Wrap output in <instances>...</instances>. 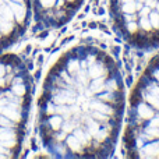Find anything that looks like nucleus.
<instances>
[{
  "mask_svg": "<svg viewBox=\"0 0 159 159\" xmlns=\"http://www.w3.org/2000/svg\"><path fill=\"white\" fill-rule=\"evenodd\" d=\"M152 80H155L157 84H159V67L158 69H152Z\"/></svg>",
  "mask_w": 159,
  "mask_h": 159,
  "instance_id": "4468645a",
  "label": "nucleus"
},
{
  "mask_svg": "<svg viewBox=\"0 0 159 159\" xmlns=\"http://www.w3.org/2000/svg\"><path fill=\"white\" fill-rule=\"evenodd\" d=\"M145 137L151 141L159 138V127H151L149 126L148 129H145Z\"/></svg>",
  "mask_w": 159,
  "mask_h": 159,
  "instance_id": "9d476101",
  "label": "nucleus"
},
{
  "mask_svg": "<svg viewBox=\"0 0 159 159\" xmlns=\"http://www.w3.org/2000/svg\"><path fill=\"white\" fill-rule=\"evenodd\" d=\"M89 107H91V110H96V112L105 113V115H107V116H115V107H112L109 103H106V102L99 101L98 98H96L95 101L91 99Z\"/></svg>",
  "mask_w": 159,
  "mask_h": 159,
  "instance_id": "7ed1b4c3",
  "label": "nucleus"
},
{
  "mask_svg": "<svg viewBox=\"0 0 159 159\" xmlns=\"http://www.w3.org/2000/svg\"><path fill=\"white\" fill-rule=\"evenodd\" d=\"M32 0H0V52L25 32Z\"/></svg>",
  "mask_w": 159,
  "mask_h": 159,
  "instance_id": "f03ea898",
  "label": "nucleus"
},
{
  "mask_svg": "<svg viewBox=\"0 0 159 159\" xmlns=\"http://www.w3.org/2000/svg\"><path fill=\"white\" fill-rule=\"evenodd\" d=\"M126 30H127V32H129L130 35H133V34H135V32L140 31V25H138L137 21H130V22H127L126 24Z\"/></svg>",
  "mask_w": 159,
  "mask_h": 159,
  "instance_id": "9b49d317",
  "label": "nucleus"
},
{
  "mask_svg": "<svg viewBox=\"0 0 159 159\" xmlns=\"http://www.w3.org/2000/svg\"><path fill=\"white\" fill-rule=\"evenodd\" d=\"M149 126H151V127H159V116H158V117H155V116H154V117L151 119Z\"/></svg>",
  "mask_w": 159,
  "mask_h": 159,
  "instance_id": "2eb2a0df",
  "label": "nucleus"
},
{
  "mask_svg": "<svg viewBox=\"0 0 159 159\" xmlns=\"http://www.w3.org/2000/svg\"><path fill=\"white\" fill-rule=\"evenodd\" d=\"M149 13H151V11H149V7H148V6H143V7H141V13H140L141 17L149 16Z\"/></svg>",
  "mask_w": 159,
  "mask_h": 159,
  "instance_id": "ddd939ff",
  "label": "nucleus"
},
{
  "mask_svg": "<svg viewBox=\"0 0 159 159\" xmlns=\"http://www.w3.org/2000/svg\"><path fill=\"white\" fill-rule=\"evenodd\" d=\"M91 116H92V119H95L98 123L101 124H106L107 121H110V117L107 115H105V113H101V112H96V110H92L91 112Z\"/></svg>",
  "mask_w": 159,
  "mask_h": 159,
  "instance_id": "0eeeda50",
  "label": "nucleus"
},
{
  "mask_svg": "<svg viewBox=\"0 0 159 159\" xmlns=\"http://www.w3.org/2000/svg\"><path fill=\"white\" fill-rule=\"evenodd\" d=\"M144 101L147 102V103H149L151 105L154 109H157V110H159V98H157V96H154L152 93H145L144 95Z\"/></svg>",
  "mask_w": 159,
  "mask_h": 159,
  "instance_id": "6e6552de",
  "label": "nucleus"
},
{
  "mask_svg": "<svg viewBox=\"0 0 159 159\" xmlns=\"http://www.w3.org/2000/svg\"><path fill=\"white\" fill-rule=\"evenodd\" d=\"M32 82L21 57L0 56V158L21 151L31 106Z\"/></svg>",
  "mask_w": 159,
  "mask_h": 159,
  "instance_id": "f257e3e1",
  "label": "nucleus"
},
{
  "mask_svg": "<svg viewBox=\"0 0 159 159\" xmlns=\"http://www.w3.org/2000/svg\"><path fill=\"white\" fill-rule=\"evenodd\" d=\"M137 115L147 121V120H151V119L155 116V110L149 103L141 101L140 103L137 105Z\"/></svg>",
  "mask_w": 159,
  "mask_h": 159,
  "instance_id": "20e7f679",
  "label": "nucleus"
},
{
  "mask_svg": "<svg viewBox=\"0 0 159 159\" xmlns=\"http://www.w3.org/2000/svg\"><path fill=\"white\" fill-rule=\"evenodd\" d=\"M155 8H157V11H158V13H159V2L157 3V7H155Z\"/></svg>",
  "mask_w": 159,
  "mask_h": 159,
  "instance_id": "f3484780",
  "label": "nucleus"
},
{
  "mask_svg": "<svg viewBox=\"0 0 159 159\" xmlns=\"http://www.w3.org/2000/svg\"><path fill=\"white\" fill-rule=\"evenodd\" d=\"M147 154H140V158H158L159 157V143L158 141H152V143L147 144L143 149Z\"/></svg>",
  "mask_w": 159,
  "mask_h": 159,
  "instance_id": "39448f33",
  "label": "nucleus"
},
{
  "mask_svg": "<svg viewBox=\"0 0 159 159\" xmlns=\"http://www.w3.org/2000/svg\"><path fill=\"white\" fill-rule=\"evenodd\" d=\"M148 17H149L152 28H159V13L158 11H151Z\"/></svg>",
  "mask_w": 159,
  "mask_h": 159,
  "instance_id": "f8f14e48",
  "label": "nucleus"
},
{
  "mask_svg": "<svg viewBox=\"0 0 159 159\" xmlns=\"http://www.w3.org/2000/svg\"><path fill=\"white\" fill-rule=\"evenodd\" d=\"M105 82H106V77H105V75H101V77H96V78H91L88 88H89L93 93L98 95L102 91H105Z\"/></svg>",
  "mask_w": 159,
  "mask_h": 159,
  "instance_id": "423d86ee",
  "label": "nucleus"
},
{
  "mask_svg": "<svg viewBox=\"0 0 159 159\" xmlns=\"http://www.w3.org/2000/svg\"><path fill=\"white\" fill-rule=\"evenodd\" d=\"M138 25H140V30L145 31V32H151L152 31V25H151V21H149V17H141Z\"/></svg>",
  "mask_w": 159,
  "mask_h": 159,
  "instance_id": "1a4fd4ad",
  "label": "nucleus"
},
{
  "mask_svg": "<svg viewBox=\"0 0 159 159\" xmlns=\"http://www.w3.org/2000/svg\"><path fill=\"white\" fill-rule=\"evenodd\" d=\"M129 2H135V0H119V3H129Z\"/></svg>",
  "mask_w": 159,
  "mask_h": 159,
  "instance_id": "dca6fc26",
  "label": "nucleus"
}]
</instances>
